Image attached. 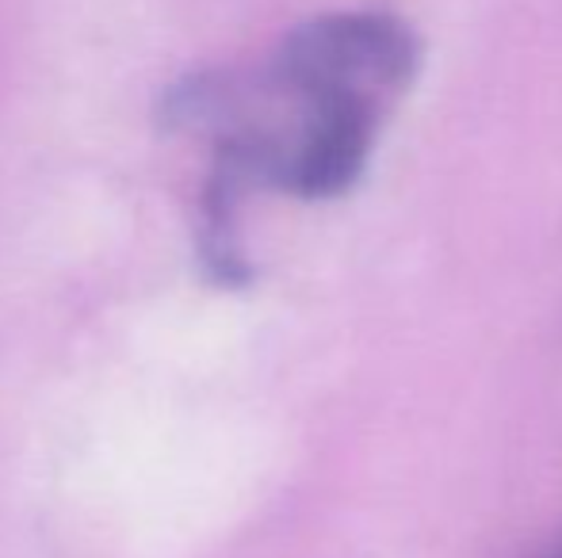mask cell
I'll use <instances>...</instances> for the list:
<instances>
[{
  "label": "cell",
  "instance_id": "obj_1",
  "mask_svg": "<svg viewBox=\"0 0 562 558\" xmlns=\"http://www.w3.org/2000/svg\"><path fill=\"white\" fill-rule=\"evenodd\" d=\"M417 66L422 43L406 20L352 8L291 27L249 73L200 69L165 89V127L211 141L195 253L218 287L252 280L241 246L245 200L283 192L322 203L352 192Z\"/></svg>",
  "mask_w": 562,
  "mask_h": 558
},
{
  "label": "cell",
  "instance_id": "obj_2",
  "mask_svg": "<svg viewBox=\"0 0 562 558\" xmlns=\"http://www.w3.org/2000/svg\"><path fill=\"white\" fill-rule=\"evenodd\" d=\"M540 558H562V536H559V544H555V547H551V551H548V555H540Z\"/></svg>",
  "mask_w": 562,
  "mask_h": 558
}]
</instances>
